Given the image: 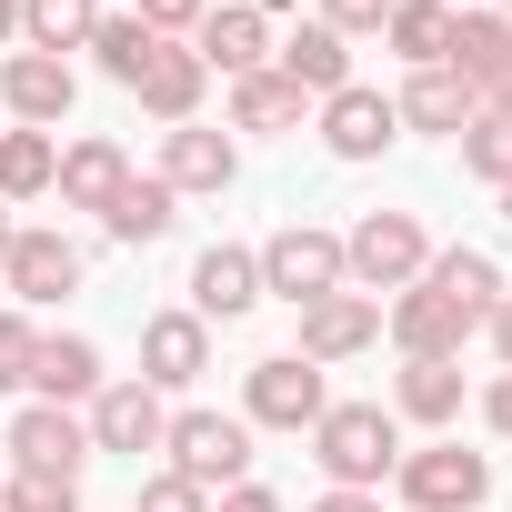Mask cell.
<instances>
[{
  "label": "cell",
  "instance_id": "6da1fadb",
  "mask_svg": "<svg viewBox=\"0 0 512 512\" xmlns=\"http://www.w3.org/2000/svg\"><path fill=\"white\" fill-rule=\"evenodd\" d=\"M312 462L332 472V492H382L392 462H402V422L382 402H332L312 422Z\"/></svg>",
  "mask_w": 512,
  "mask_h": 512
},
{
  "label": "cell",
  "instance_id": "7a4b0ae2",
  "mask_svg": "<svg viewBox=\"0 0 512 512\" xmlns=\"http://www.w3.org/2000/svg\"><path fill=\"white\" fill-rule=\"evenodd\" d=\"M432 272V231H422V211H362L352 231H342V282L352 292H412Z\"/></svg>",
  "mask_w": 512,
  "mask_h": 512
},
{
  "label": "cell",
  "instance_id": "3957f363",
  "mask_svg": "<svg viewBox=\"0 0 512 512\" xmlns=\"http://www.w3.org/2000/svg\"><path fill=\"white\" fill-rule=\"evenodd\" d=\"M251 262H262V302H292V312H312L322 292H352L342 282V231H322V221H282Z\"/></svg>",
  "mask_w": 512,
  "mask_h": 512
},
{
  "label": "cell",
  "instance_id": "277c9868",
  "mask_svg": "<svg viewBox=\"0 0 512 512\" xmlns=\"http://www.w3.org/2000/svg\"><path fill=\"white\" fill-rule=\"evenodd\" d=\"M161 452H171V472H181L191 492H231V482H251V422H241V412H171Z\"/></svg>",
  "mask_w": 512,
  "mask_h": 512
},
{
  "label": "cell",
  "instance_id": "5b68a950",
  "mask_svg": "<svg viewBox=\"0 0 512 512\" xmlns=\"http://www.w3.org/2000/svg\"><path fill=\"white\" fill-rule=\"evenodd\" d=\"M322 412H332V382H322V362H302V352H272V362L241 372V422H251V432H312Z\"/></svg>",
  "mask_w": 512,
  "mask_h": 512
},
{
  "label": "cell",
  "instance_id": "8992f818",
  "mask_svg": "<svg viewBox=\"0 0 512 512\" xmlns=\"http://www.w3.org/2000/svg\"><path fill=\"white\" fill-rule=\"evenodd\" d=\"M402 502L412 512H482L492 502V452H462V442H432V452H402L392 462Z\"/></svg>",
  "mask_w": 512,
  "mask_h": 512
},
{
  "label": "cell",
  "instance_id": "52a82bcc",
  "mask_svg": "<svg viewBox=\"0 0 512 512\" xmlns=\"http://www.w3.org/2000/svg\"><path fill=\"white\" fill-rule=\"evenodd\" d=\"M0 452H11L21 472H41V482H81V462H91V422H81L71 402H21Z\"/></svg>",
  "mask_w": 512,
  "mask_h": 512
},
{
  "label": "cell",
  "instance_id": "ba28073f",
  "mask_svg": "<svg viewBox=\"0 0 512 512\" xmlns=\"http://www.w3.org/2000/svg\"><path fill=\"white\" fill-rule=\"evenodd\" d=\"M81 272H91V251H81L71 231H11V262H0V282H11V302H21V312L71 302V292H81Z\"/></svg>",
  "mask_w": 512,
  "mask_h": 512
},
{
  "label": "cell",
  "instance_id": "9c48e42d",
  "mask_svg": "<svg viewBox=\"0 0 512 512\" xmlns=\"http://www.w3.org/2000/svg\"><path fill=\"white\" fill-rule=\"evenodd\" d=\"M81 422H91V452H161V432H171V402L131 372V382H101L91 402H81Z\"/></svg>",
  "mask_w": 512,
  "mask_h": 512
},
{
  "label": "cell",
  "instance_id": "30bf717a",
  "mask_svg": "<svg viewBox=\"0 0 512 512\" xmlns=\"http://www.w3.org/2000/svg\"><path fill=\"white\" fill-rule=\"evenodd\" d=\"M71 101H81L71 61H51V51H11V61H0V111H11L21 131H61Z\"/></svg>",
  "mask_w": 512,
  "mask_h": 512
},
{
  "label": "cell",
  "instance_id": "8fae6325",
  "mask_svg": "<svg viewBox=\"0 0 512 512\" xmlns=\"http://www.w3.org/2000/svg\"><path fill=\"white\" fill-rule=\"evenodd\" d=\"M151 181H171L181 201H221V191L241 181V141H231V131L181 121V131H161V171H151Z\"/></svg>",
  "mask_w": 512,
  "mask_h": 512
},
{
  "label": "cell",
  "instance_id": "7c38bea8",
  "mask_svg": "<svg viewBox=\"0 0 512 512\" xmlns=\"http://www.w3.org/2000/svg\"><path fill=\"white\" fill-rule=\"evenodd\" d=\"M191 51H201V71H221V81L272 71V21L251 11V0H211V11H201V31H191Z\"/></svg>",
  "mask_w": 512,
  "mask_h": 512
},
{
  "label": "cell",
  "instance_id": "4fadbf2b",
  "mask_svg": "<svg viewBox=\"0 0 512 512\" xmlns=\"http://www.w3.org/2000/svg\"><path fill=\"white\" fill-rule=\"evenodd\" d=\"M392 141H402V111H392L382 91L342 81V91L322 101V151H332V161H382Z\"/></svg>",
  "mask_w": 512,
  "mask_h": 512
},
{
  "label": "cell",
  "instance_id": "5bb4252c",
  "mask_svg": "<svg viewBox=\"0 0 512 512\" xmlns=\"http://www.w3.org/2000/svg\"><path fill=\"white\" fill-rule=\"evenodd\" d=\"M372 342H382V302H372V292H322V302L302 312V342H292V352L332 372V362H352V352H372Z\"/></svg>",
  "mask_w": 512,
  "mask_h": 512
},
{
  "label": "cell",
  "instance_id": "9a60e30c",
  "mask_svg": "<svg viewBox=\"0 0 512 512\" xmlns=\"http://www.w3.org/2000/svg\"><path fill=\"white\" fill-rule=\"evenodd\" d=\"M211 372V322L201 312H151L141 322V382L151 392H191Z\"/></svg>",
  "mask_w": 512,
  "mask_h": 512
},
{
  "label": "cell",
  "instance_id": "2e32d148",
  "mask_svg": "<svg viewBox=\"0 0 512 512\" xmlns=\"http://www.w3.org/2000/svg\"><path fill=\"white\" fill-rule=\"evenodd\" d=\"M382 332L402 342V362H462V342H472V322H462L452 302H432L422 282L382 302Z\"/></svg>",
  "mask_w": 512,
  "mask_h": 512
},
{
  "label": "cell",
  "instance_id": "e0dca14e",
  "mask_svg": "<svg viewBox=\"0 0 512 512\" xmlns=\"http://www.w3.org/2000/svg\"><path fill=\"white\" fill-rule=\"evenodd\" d=\"M392 111H402V131H432V141H462V131L482 121V91H472L462 71H442V61H432V71H412V81H402V101H392Z\"/></svg>",
  "mask_w": 512,
  "mask_h": 512
},
{
  "label": "cell",
  "instance_id": "ac0fdd59",
  "mask_svg": "<svg viewBox=\"0 0 512 512\" xmlns=\"http://www.w3.org/2000/svg\"><path fill=\"white\" fill-rule=\"evenodd\" d=\"M422 292H432V302H452V312H462V322L482 332V322H492V302H502L512 282H502V262H492V251L452 241V251H432V272H422Z\"/></svg>",
  "mask_w": 512,
  "mask_h": 512
},
{
  "label": "cell",
  "instance_id": "d6986e66",
  "mask_svg": "<svg viewBox=\"0 0 512 512\" xmlns=\"http://www.w3.org/2000/svg\"><path fill=\"white\" fill-rule=\"evenodd\" d=\"M201 91H211V71H201V51H191V41H161V51H151V71L131 81V101H141L151 121H171V131H181V121H201Z\"/></svg>",
  "mask_w": 512,
  "mask_h": 512
},
{
  "label": "cell",
  "instance_id": "ffe728a7",
  "mask_svg": "<svg viewBox=\"0 0 512 512\" xmlns=\"http://www.w3.org/2000/svg\"><path fill=\"white\" fill-rule=\"evenodd\" d=\"M111 372H101V342L91 332H41V352H31V402H91Z\"/></svg>",
  "mask_w": 512,
  "mask_h": 512
},
{
  "label": "cell",
  "instance_id": "44dd1931",
  "mask_svg": "<svg viewBox=\"0 0 512 512\" xmlns=\"http://www.w3.org/2000/svg\"><path fill=\"white\" fill-rule=\"evenodd\" d=\"M251 302H262V262H251L241 241H211L201 262H191V312L201 322H241Z\"/></svg>",
  "mask_w": 512,
  "mask_h": 512
},
{
  "label": "cell",
  "instance_id": "7402d4cb",
  "mask_svg": "<svg viewBox=\"0 0 512 512\" xmlns=\"http://www.w3.org/2000/svg\"><path fill=\"white\" fill-rule=\"evenodd\" d=\"M272 71H282L302 101H332V91L352 81V41H342V31H322V21H302L292 41H272Z\"/></svg>",
  "mask_w": 512,
  "mask_h": 512
},
{
  "label": "cell",
  "instance_id": "603a6c76",
  "mask_svg": "<svg viewBox=\"0 0 512 512\" xmlns=\"http://www.w3.org/2000/svg\"><path fill=\"white\" fill-rule=\"evenodd\" d=\"M51 191H61V211H111V201L131 191V151L91 131V141L61 151V181H51Z\"/></svg>",
  "mask_w": 512,
  "mask_h": 512
},
{
  "label": "cell",
  "instance_id": "cb8c5ba5",
  "mask_svg": "<svg viewBox=\"0 0 512 512\" xmlns=\"http://www.w3.org/2000/svg\"><path fill=\"white\" fill-rule=\"evenodd\" d=\"M392 422H422V432L462 422V362H402L392 372Z\"/></svg>",
  "mask_w": 512,
  "mask_h": 512
},
{
  "label": "cell",
  "instance_id": "d4e9b609",
  "mask_svg": "<svg viewBox=\"0 0 512 512\" xmlns=\"http://www.w3.org/2000/svg\"><path fill=\"white\" fill-rule=\"evenodd\" d=\"M512 61V31H502V11H492V0H482V11H452V41H442V71H462L472 91L492 81Z\"/></svg>",
  "mask_w": 512,
  "mask_h": 512
},
{
  "label": "cell",
  "instance_id": "484cf974",
  "mask_svg": "<svg viewBox=\"0 0 512 512\" xmlns=\"http://www.w3.org/2000/svg\"><path fill=\"white\" fill-rule=\"evenodd\" d=\"M61 181V141L51 131H21V121H0V201H41Z\"/></svg>",
  "mask_w": 512,
  "mask_h": 512
},
{
  "label": "cell",
  "instance_id": "4316f807",
  "mask_svg": "<svg viewBox=\"0 0 512 512\" xmlns=\"http://www.w3.org/2000/svg\"><path fill=\"white\" fill-rule=\"evenodd\" d=\"M151 51H161V31H151L141 11H101V21H91V61H101V81L131 91V81L151 71Z\"/></svg>",
  "mask_w": 512,
  "mask_h": 512
},
{
  "label": "cell",
  "instance_id": "83f0119b",
  "mask_svg": "<svg viewBox=\"0 0 512 512\" xmlns=\"http://www.w3.org/2000/svg\"><path fill=\"white\" fill-rule=\"evenodd\" d=\"M171 221H181V191H171V181H141V171H131V191L101 211V231H111V241H131V251H151Z\"/></svg>",
  "mask_w": 512,
  "mask_h": 512
},
{
  "label": "cell",
  "instance_id": "f1b7e54d",
  "mask_svg": "<svg viewBox=\"0 0 512 512\" xmlns=\"http://www.w3.org/2000/svg\"><path fill=\"white\" fill-rule=\"evenodd\" d=\"M91 21H101V0H21V51L71 61V51H91Z\"/></svg>",
  "mask_w": 512,
  "mask_h": 512
},
{
  "label": "cell",
  "instance_id": "f546056e",
  "mask_svg": "<svg viewBox=\"0 0 512 512\" xmlns=\"http://www.w3.org/2000/svg\"><path fill=\"white\" fill-rule=\"evenodd\" d=\"M382 41H392V61H402V71H432V61H442V41H452V0H392Z\"/></svg>",
  "mask_w": 512,
  "mask_h": 512
},
{
  "label": "cell",
  "instance_id": "4dcf8cb0",
  "mask_svg": "<svg viewBox=\"0 0 512 512\" xmlns=\"http://www.w3.org/2000/svg\"><path fill=\"white\" fill-rule=\"evenodd\" d=\"M231 131H302V91L282 71H241L231 81Z\"/></svg>",
  "mask_w": 512,
  "mask_h": 512
},
{
  "label": "cell",
  "instance_id": "1f68e13d",
  "mask_svg": "<svg viewBox=\"0 0 512 512\" xmlns=\"http://www.w3.org/2000/svg\"><path fill=\"white\" fill-rule=\"evenodd\" d=\"M462 171L502 191V181H512V121H492V111H482V121L462 131Z\"/></svg>",
  "mask_w": 512,
  "mask_h": 512
},
{
  "label": "cell",
  "instance_id": "d6a6232c",
  "mask_svg": "<svg viewBox=\"0 0 512 512\" xmlns=\"http://www.w3.org/2000/svg\"><path fill=\"white\" fill-rule=\"evenodd\" d=\"M31 352H41V322L11 302L0 312V392H31Z\"/></svg>",
  "mask_w": 512,
  "mask_h": 512
},
{
  "label": "cell",
  "instance_id": "836d02e7",
  "mask_svg": "<svg viewBox=\"0 0 512 512\" xmlns=\"http://www.w3.org/2000/svg\"><path fill=\"white\" fill-rule=\"evenodd\" d=\"M0 512H81V482H41V472H11V482H0Z\"/></svg>",
  "mask_w": 512,
  "mask_h": 512
},
{
  "label": "cell",
  "instance_id": "e575fe53",
  "mask_svg": "<svg viewBox=\"0 0 512 512\" xmlns=\"http://www.w3.org/2000/svg\"><path fill=\"white\" fill-rule=\"evenodd\" d=\"M312 21H322V31H342V41H362V31H382V21H392V0H322Z\"/></svg>",
  "mask_w": 512,
  "mask_h": 512
},
{
  "label": "cell",
  "instance_id": "d590c367",
  "mask_svg": "<svg viewBox=\"0 0 512 512\" xmlns=\"http://www.w3.org/2000/svg\"><path fill=\"white\" fill-rule=\"evenodd\" d=\"M131 512H211V492H191V482H181V472H151V482H141V502H131Z\"/></svg>",
  "mask_w": 512,
  "mask_h": 512
},
{
  "label": "cell",
  "instance_id": "8d00e7d4",
  "mask_svg": "<svg viewBox=\"0 0 512 512\" xmlns=\"http://www.w3.org/2000/svg\"><path fill=\"white\" fill-rule=\"evenodd\" d=\"M201 11H211V0H141V21H151L161 41H191V31H201Z\"/></svg>",
  "mask_w": 512,
  "mask_h": 512
},
{
  "label": "cell",
  "instance_id": "74e56055",
  "mask_svg": "<svg viewBox=\"0 0 512 512\" xmlns=\"http://www.w3.org/2000/svg\"><path fill=\"white\" fill-rule=\"evenodd\" d=\"M211 512H282V492L272 482H231V492H211Z\"/></svg>",
  "mask_w": 512,
  "mask_h": 512
},
{
  "label": "cell",
  "instance_id": "f35d334b",
  "mask_svg": "<svg viewBox=\"0 0 512 512\" xmlns=\"http://www.w3.org/2000/svg\"><path fill=\"white\" fill-rule=\"evenodd\" d=\"M482 422H492V432H502V442H512V372H502V382H492V392H482Z\"/></svg>",
  "mask_w": 512,
  "mask_h": 512
},
{
  "label": "cell",
  "instance_id": "ab89813d",
  "mask_svg": "<svg viewBox=\"0 0 512 512\" xmlns=\"http://www.w3.org/2000/svg\"><path fill=\"white\" fill-rule=\"evenodd\" d=\"M312 512H382V492H332V482H322V492H312Z\"/></svg>",
  "mask_w": 512,
  "mask_h": 512
},
{
  "label": "cell",
  "instance_id": "60d3db41",
  "mask_svg": "<svg viewBox=\"0 0 512 512\" xmlns=\"http://www.w3.org/2000/svg\"><path fill=\"white\" fill-rule=\"evenodd\" d=\"M482 111H492V121H512V61H502V71L482 81Z\"/></svg>",
  "mask_w": 512,
  "mask_h": 512
},
{
  "label": "cell",
  "instance_id": "b9f144b4",
  "mask_svg": "<svg viewBox=\"0 0 512 512\" xmlns=\"http://www.w3.org/2000/svg\"><path fill=\"white\" fill-rule=\"evenodd\" d=\"M482 332H492V352H502V372H512V292L492 302V322H482Z\"/></svg>",
  "mask_w": 512,
  "mask_h": 512
},
{
  "label": "cell",
  "instance_id": "7bdbcfd3",
  "mask_svg": "<svg viewBox=\"0 0 512 512\" xmlns=\"http://www.w3.org/2000/svg\"><path fill=\"white\" fill-rule=\"evenodd\" d=\"M21 41V0H0V51H11Z\"/></svg>",
  "mask_w": 512,
  "mask_h": 512
},
{
  "label": "cell",
  "instance_id": "ee69618b",
  "mask_svg": "<svg viewBox=\"0 0 512 512\" xmlns=\"http://www.w3.org/2000/svg\"><path fill=\"white\" fill-rule=\"evenodd\" d=\"M11 231H21V221H11V201H0V262H11Z\"/></svg>",
  "mask_w": 512,
  "mask_h": 512
},
{
  "label": "cell",
  "instance_id": "f6af8a7d",
  "mask_svg": "<svg viewBox=\"0 0 512 512\" xmlns=\"http://www.w3.org/2000/svg\"><path fill=\"white\" fill-rule=\"evenodd\" d=\"M251 11H262V21H272V11H292V0H251Z\"/></svg>",
  "mask_w": 512,
  "mask_h": 512
},
{
  "label": "cell",
  "instance_id": "bcb514c9",
  "mask_svg": "<svg viewBox=\"0 0 512 512\" xmlns=\"http://www.w3.org/2000/svg\"><path fill=\"white\" fill-rule=\"evenodd\" d=\"M502 221H512V181H502Z\"/></svg>",
  "mask_w": 512,
  "mask_h": 512
},
{
  "label": "cell",
  "instance_id": "7dc6e473",
  "mask_svg": "<svg viewBox=\"0 0 512 512\" xmlns=\"http://www.w3.org/2000/svg\"><path fill=\"white\" fill-rule=\"evenodd\" d=\"M452 11H482V0H452Z\"/></svg>",
  "mask_w": 512,
  "mask_h": 512
},
{
  "label": "cell",
  "instance_id": "c3c4849f",
  "mask_svg": "<svg viewBox=\"0 0 512 512\" xmlns=\"http://www.w3.org/2000/svg\"><path fill=\"white\" fill-rule=\"evenodd\" d=\"M502 31H512V0H502Z\"/></svg>",
  "mask_w": 512,
  "mask_h": 512
}]
</instances>
